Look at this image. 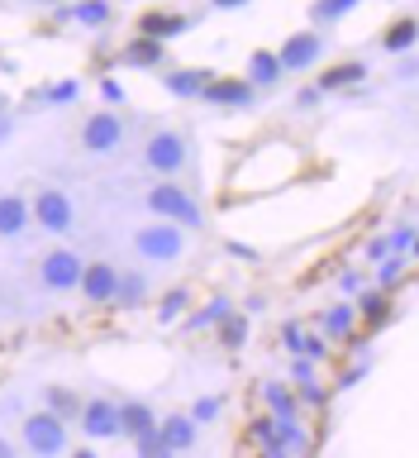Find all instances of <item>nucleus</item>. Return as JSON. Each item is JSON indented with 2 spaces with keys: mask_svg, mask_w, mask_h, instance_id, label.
Here are the masks:
<instances>
[{
  "mask_svg": "<svg viewBox=\"0 0 419 458\" xmlns=\"http://www.w3.org/2000/svg\"><path fill=\"white\" fill-rule=\"evenodd\" d=\"M114 277H120V267L105 263V258H96V263H81V296L91 301V306H110L114 296Z\"/></svg>",
  "mask_w": 419,
  "mask_h": 458,
  "instance_id": "obj_11",
  "label": "nucleus"
},
{
  "mask_svg": "<svg viewBox=\"0 0 419 458\" xmlns=\"http://www.w3.org/2000/svg\"><path fill=\"white\" fill-rule=\"evenodd\" d=\"M243 77H248L253 91H263V86H277L286 77V67H281V57L272 53V48H257L248 53V67H243Z\"/></svg>",
  "mask_w": 419,
  "mask_h": 458,
  "instance_id": "obj_14",
  "label": "nucleus"
},
{
  "mask_svg": "<svg viewBox=\"0 0 419 458\" xmlns=\"http://www.w3.org/2000/svg\"><path fill=\"white\" fill-rule=\"evenodd\" d=\"M124 143V120L114 110H96L91 120L81 124V148L91 153V157H105V153H114Z\"/></svg>",
  "mask_w": 419,
  "mask_h": 458,
  "instance_id": "obj_8",
  "label": "nucleus"
},
{
  "mask_svg": "<svg viewBox=\"0 0 419 458\" xmlns=\"http://www.w3.org/2000/svg\"><path fill=\"white\" fill-rule=\"evenodd\" d=\"M10 454H14V444H10V439H0V458H10Z\"/></svg>",
  "mask_w": 419,
  "mask_h": 458,
  "instance_id": "obj_44",
  "label": "nucleus"
},
{
  "mask_svg": "<svg viewBox=\"0 0 419 458\" xmlns=\"http://www.w3.org/2000/svg\"><path fill=\"white\" fill-rule=\"evenodd\" d=\"M167 57V43L163 38H148V34H138L134 43H124L120 48V63L124 67H157Z\"/></svg>",
  "mask_w": 419,
  "mask_h": 458,
  "instance_id": "obj_16",
  "label": "nucleus"
},
{
  "mask_svg": "<svg viewBox=\"0 0 419 458\" xmlns=\"http://www.w3.org/2000/svg\"><path fill=\"white\" fill-rule=\"evenodd\" d=\"M186 301H191V296H186V286H172V292L157 301V325H172V320H177V315L186 310Z\"/></svg>",
  "mask_w": 419,
  "mask_h": 458,
  "instance_id": "obj_32",
  "label": "nucleus"
},
{
  "mask_svg": "<svg viewBox=\"0 0 419 458\" xmlns=\"http://www.w3.org/2000/svg\"><path fill=\"white\" fill-rule=\"evenodd\" d=\"M191 29V20L186 14H172V10H148L143 14V24H138V34H148V38H177V34H186Z\"/></svg>",
  "mask_w": 419,
  "mask_h": 458,
  "instance_id": "obj_17",
  "label": "nucleus"
},
{
  "mask_svg": "<svg viewBox=\"0 0 419 458\" xmlns=\"http://www.w3.org/2000/svg\"><path fill=\"white\" fill-rule=\"evenodd\" d=\"M386 253H400V258H406L410 249H415V225L410 220H400V225H391V229H386Z\"/></svg>",
  "mask_w": 419,
  "mask_h": 458,
  "instance_id": "obj_29",
  "label": "nucleus"
},
{
  "mask_svg": "<svg viewBox=\"0 0 419 458\" xmlns=\"http://www.w3.org/2000/svg\"><path fill=\"white\" fill-rule=\"evenodd\" d=\"M71 20H77L81 29H100V24H105L110 20V14H114V5H110V0H71Z\"/></svg>",
  "mask_w": 419,
  "mask_h": 458,
  "instance_id": "obj_24",
  "label": "nucleus"
},
{
  "mask_svg": "<svg viewBox=\"0 0 419 458\" xmlns=\"http://www.w3.org/2000/svg\"><path fill=\"white\" fill-rule=\"evenodd\" d=\"M143 163H148L157 177L181 172L186 167V139L177 129H157V134H148V143H143Z\"/></svg>",
  "mask_w": 419,
  "mask_h": 458,
  "instance_id": "obj_7",
  "label": "nucleus"
},
{
  "mask_svg": "<svg viewBox=\"0 0 419 458\" xmlns=\"http://www.w3.org/2000/svg\"><path fill=\"white\" fill-rule=\"evenodd\" d=\"M153 425H157V411L148 401H120V435L138 439V435H148Z\"/></svg>",
  "mask_w": 419,
  "mask_h": 458,
  "instance_id": "obj_18",
  "label": "nucleus"
},
{
  "mask_svg": "<svg viewBox=\"0 0 419 458\" xmlns=\"http://www.w3.org/2000/svg\"><path fill=\"white\" fill-rule=\"evenodd\" d=\"M200 100H210V106H229V110H243V106H253V86H248V77H210L205 91H200Z\"/></svg>",
  "mask_w": 419,
  "mask_h": 458,
  "instance_id": "obj_12",
  "label": "nucleus"
},
{
  "mask_svg": "<svg viewBox=\"0 0 419 458\" xmlns=\"http://www.w3.org/2000/svg\"><path fill=\"white\" fill-rule=\"evenodd\" d=\"M263 401H267L272 415H296V396L286 392L281 382H267V386H263Z\"/></svg>",
  "mask_w": 419,
  "mask_h": 458,
  "instance_id": "obj_30",
  "label": "nucleus"
},
{
  "mask_svg": "<svg viewBox=\"0 0 419 458\" xmlns=\"http://www.w3.org/2000/svg\"><path fill=\"white\" fill-rule=\"evenodd\" d=\"M157 439H163L167 454L196 449V420L191 415H163V420H157Z\"/></svg>",
  "mask_w": 419,
  "mask_h": 458,
  "instance_id": "obj_13",
  "label": "nucleus"
},
{
  "mask_svg": "<svg viewBox=\"0 0 419 458\" xmlns=\"http://www.w3.org/2000/svg\"><path fill=\"white\" fill-rule=\"evenodd\" d=\"M324 339H353L357 335V306L353 301H339V306L324 310Z\"/></svg>",
  "mask_w": 419,
  "mask_h": 458,
  "instance_id": "obj_20",
  "label": "nucleus"
},
{
  "mask_svg": "<svg viewBox=\"0 0 419 458\" xmlns=\"http://www.w3.org/2000/svg\"><path fill=\"white\" fill-rule=\"evenodd\" d=\"M210 5H214V10H243L248 0H210Z\"/></svg>",
  "mask_w": 419,
  "mask_h": 458,
  "instance_id": "obj_43",
  "label": "nucleus"
},
{
  "mask_svg": "<svg viewBox=\"0 0 419 458\" xmlns=\"http://www.w3.org/2000/svg\"><path fill=\"white\" fill-rule=\"evenodd\" d=\"M367 258H372V263H377V258H386V239H381V234L367 239Z\"/></svg>",
  "mask_w": 419,
  "mask_h": 458,
  "instance_id": "obj_41",
  "label": "nucleus"
},
{
  "mask_svg": "<svg viewBox=\"0 0 419 458\" xmlns=\"http://www.w3.org/2000/svg\"><path fill=\"white\" fill-rule=\"evenodd\" d=\"M210 77L214 72H205V67H172L163 77V86H167V96H177V100H196L200 91H205Z\"/></svg>",
  "mask_w": 419,
  "mask_h": 458,
  "instance_id": "obj_15",
  "label": "nucleus"
},
{
  "mask_svg": "<svg viewBox=\"0 0 419 458\" xmlns=\"http://www.w3.org/2000/svg\"><path fill=\"white\" fill-rule=\"evenodd\" d=\"M363 0H310V20L314 24H339L343 14H353Z\"/></svg>",
  "mask_w": 419,
  "mask_h": 458,
  "instance_id": "obj_27",
  "label": "nucleus"
},
{
  "mask_svg": "<svg viewBox=\"0 0 419 458\" xmlns=\"http://www.w3.org/2000/svg\"><path fill=\"white\" fill-rule=\"evenodd\" d=\"M0 139H10V120H0Z\"/></svg>",
  "mask_w": 419,
  "mask_h": 458,
  "instance_id": "obj_45",
  "label": "nucleus"
},
{
  "mask_svg": "<svg viewBox=\"0 0 419 458\" xmlns=\"http://www.w3.org/2000/svg\"><path fill=\"white\" fill-rule=\"evenodd\" d=\"M134 449H138V458H167L163 439H157V425L148 429V435H138V439H134Z\"/></svg>",
  "mask_w": 419,
  "mask_h": 458,
  "instance_id": "obj_35",
  "label": "nucleus"
},
{
  "mask_svg": "<svg viewBox=\"0 0 419 458\" xmlns=\"http://www.w3.org/2000/svg\"><path fill=\"white\" fill-rule=\"evenodd\" d=\"M220 325H224V344H229V349H243V344H248V320H243V315L229 310Z\"/></svg>",
  "mask_w": 419,
  "mask_h": 458,
  "instance_id": "obj_34",
  "label": "nucleus"
},
{
  "mask_svg": "<svg viewBox=\"0 0 419 458\" xmlns=\"http://www.w3.org/2000/svg\"><path fill=\"white\" fill-rule=\"evenodd\" d=\"M363 77H367V63H357V57H353V63H334L320 77V91H343V86H357Z\"/></svg>",
  "mask_w": 419,
  "mask_h": 458,
  "instance_id": "obj_23",
  "label": "nucleus"
},
{
  "mask_svg": "<svg viewBox=\"0 0 419 458\" xmlns=\"http://www.w3.org/2000/svg\"><path fill=\"white\" fill-rule=\"evenodd\" d=\"M77 91H81V86H77V81H53V86H48V91H38V96H43V100H53V106H67V100H71V96H77Z\"/></svg>",
  "mask_w": 419,
  "mask_h": 458,
  "instance_id": "obj_38",
  "label": "nucleus"
},
{
  "mask_svg": "<svg viewBox=\"0 0 419 458\" xmlns=\"http://www.w3.org/2000/svg\"><path fill=\"white\" fill-rule=\"evenodd\" d=\"M186 415H191L196 425H205V420H214V415H220V396H196V406L186 411Z\"/></svg>",
  "mask_w": 419,
  "mask_h": 458,
  "instance_id": "obj_37",
  "label": "nucleus"
},
{
  "mask_svg": "<svg viewBox=\"0 0 419 458\" xmlns=\"http://www.w3.org/2000/svg\"><path fill=\"white\" fill-rule=\"evenodd\" d=\"M320 53H324V38L314 34V29H300V34H291L281 43V67L286 72H310L314 63H320Z\"/></svg>",
  "mask_w": 419,
  "mask_h": 458,
  "instance_id": "obj_10",
  "label": "nucleus"
},
{
  "mask_svg": "<svg viewBox=\"0 0 419 458\" xmlns=\"http://www.w3.org/2000/svg\"><path fill=\"white\" fill-rule=\"evenodd\" d=\"M353 306H357V315H367V325H381L386 315H391V292H357L353 296Z\"/></svg>",
  "mask_w": 419,
  "mask_h": 458,
  "instance_id": "obj_25",
  "label": "nucleus"
},
{
  "mask_svg": "<svg viewBox=\"0 0 419 458\" xmlns=\"http://www.w3.org/2000/svg\"><path fill=\"white\" fill-rule=\"evenodd\" d=\"M77 282H81V253L48 249L38 258V286L43 292H77Z\"/></svg>",
  "mask_w": 419,
  "mask_h": 458,
  "instance_id": "obj_6",
  "label": "nucleus"
},
{
  "mask_svg": "<svg viewBox=\"0 0 419 458\" xmlns=\"http://www.w3.org/2000/svg\"><path fill=\"white\" fill-rule=\"evenodd\" d=\"M253 439H257V449H263L267 458H281V454L306 449V444H310V435L300 429L296 415H267V420H257L253 425Z\"/></svg>",
  "mask_w": 419,
  "mask_h": 458,
  "instance_id": "obj_5",
  "label": "nucleus"
},
{
  "mask_svg": "<svg viewBox=\"0 0 419 458\" xmlns=\"http://www.w3.org/2000/svg\"><path fill=\"white\" fill-rule=\"evenodd\" d=\"M134 253L143 258V263H177V258L186 253V229L181 225H172V220H153V225H143L134 229Z\"/></svg>",
  "mask_w": 419,
  "mask_h": 458,
  "instance_id": "obj_2",
  "label": "nucleus"
},
{
  "mask_svg": "<svg viewBox=\"0 0 419 458\" xmlns=\"http://www.w3.org/2000/svg\"><path fill=\"white\" fill-rule=\"evenodd\" d=\"M324 91H320V86H306V91H300V106H314V100H320Z\"/></svg>",
  "mask_w": 419,
  "mask_h": 458,
  "instance_id": "obj_42",
  "label": "nucleus"
},
{
  "mask_svg": "<svg viewBox=\"0 0 419 458\" xmlns=\"http://www.w3.org/2000/svg\"><path fill=\"white\" fill-rule=\"evenodd\" d=\"M100 100H105V106H124V86L114 77H105V81H100Z\"/></svg>",
  "mask_w": 419,
  "mask_h": 458,
  "instance_id": "obj_40",
  "label": "nucleus"
},
{
  "mask_svg": "<svg viewBox=\"0 0 419 458\" xmlns=\"http://www.w3.org/2000/svg\"><path fill=\"white\" fill-rule=\"evenodd\" d=\"M363 286H367V277H363V272H353V267H343V272H339V292L348 296V301H353L357 292H363Z\"/></svg>",
  "mask_w": 419,
  "mask_h": 458,
  "instance_id": "obj_39",
  "label": "nucleus"
},
{
  "mask_svg": "<svg viewBox=\"0 0 419 458\" xmlns=\"http://www.w3.org/2000/svg\"><path fill=\"white\" fill-rule=\"evenodd\" d=\"M24 229H29V200L5 191L0 196V239H20Z\"/></svg>",
  "mask_w": 419,
  "mask_h": 458,
  "instance_id": "obj_19",
  "label": "nucleus"
},
{
  "mask_svg": "<svg viewBox=\"0 0 419 458\" xmlns=\"http://www.w3.org/2000/svg\"><path fill=\"white\" fill-rule=\"evenodd\" d=\"M20 444L29 454H38V458H53V454H63L67 449V425H63V415L57 411H34V415H24L20 420Z\"/></svg>",
  "mask_w": 419,
  "mask_h": 458,
  "instance_id": "obj_3",
  "label": "nucleus"
},
{
  "mask_svg": "<svg viewBox=\"0 0 419 458\" xmlns=\"http://www.w3.org/2000/svg\"><path fill=\"white\" fill-rule=\"evenodd\" d=\"M415 34H419V29H415V20H396V24H386L381 29V48L386 53H410L415 48Z\"/></svg>",
  "mask_w": 419,
  "mask_h": 458,
  "instance_id": "obj_26",
  "label": "nucleus"
},
{
  "mask_svg": "<svg viewBox=\"0 0 419 458\" xmlns=\"http://www.w3.org/2000/svg\"><path fill=\"white\" fill-rule=\"evenodd\" d=\"M143 206L153 210V220H172V225H181V229H200V225H205L196 196L186 191V186H177V182H157L153 191L143 196Z\"/></svg>",
  "mask_w": 419,
  "mask_h": 458,
  "instance_id": "obj_1",
  "label": "nucleus"
},
{
  "mask_svg": "<svg viewBox=\"0 0 419 458\" xmlns=\"http://www.w3.org/2000/svg\"><path fill=\"white\" fill-rule=\"evenodd\" d=\"M43 406H48V411H57V415H67V411H77V406H81V401H77V396H71V392H63V386H53V392H48V396H43Z\"/></svg>",
  "mask_w": 419,
  "mask_h": 458,
  "instance_id": "obj_36",
  "label": "nucleus"
},
{
  "mask_svg": "<svg viewBox=\"0 0 419 458\" xmlns=\"http://www.w3.org/2000/svg\"><path fill=\"white\" fill-rule=\"evenodd\" d=\"M296 401H300V406H310V411H324L329 392H324L320 377H306V382H296Z\"/></svg>",
  "mask_w": 419,
  "mask_h": 458,
  "instance_id": "obj_33",
  "label": "nucleus"
},
{
  "mask_svg": "<svg viewBox=\"0 0 419 458\" xmlns=\"http://www.w3.org/2000/svg\"><path fill=\"white\" fill-rule=\"evenodd\" d=\"M281 339H286V349L291 353H300V358H314V363H320V358L329 353V344H324V335H306V329H300L296 320L281 329Z\"/></svg>",
  "mask_w": 419,
  "mask_h": 458,
  "instance_id": "obj_21",
  "label": "nucleus"
},
{
  "mask_svg": "<svg viewBox=\"0 0 419 458\" xmlns=\"http://www.w3.org/2000/svg\"><path fill=\"white\" fill-rule=\"evenodd\" d=\"M377 286H381V292H391V286L400 282V277H406V258H400V253H386V258H377Z\"/></svg>",
  "mask_w": 419,
  "mask_h": 458,
  "instance_id": "obj_31",
  "label": "nucleus"
},
{
  "mask_svg": "<svg viewBox=\"0 0 419 458\" xmlns=\"http://www.w3.org/2000/svg\"><path fill=\"white\" fill-rule=\"evenodd\" d=\"M29 220H34L43 234H71V225H77V206H71L67 191H57V186H43V191L29 200Z\"/></svg>",
  "mask_w": 419,
  "mask_h": 458,
  "instance_id": "obj_4",
  "label": "nucleus"
},
{
  "mask_svg": "<svg viewBox=\"0 0 419 458\" xmlns=\"http://www.w3.org/2000/svg\"><path fill=\"white\" fill-rule=\"evenodd\" d=\"M143 296H148V277H143V272H120V277H114V296L110 301H120L124 310L143 306Z\"/></svg>",
  "mask_w": 419,
  "mask_h": 458,
  "instance_id": "obj_22",
  "label": "nucleus"
},
{
  "mask_svg": "<svg viewBox=\"0 0 419 458\" xmlns=\"http://www.w3.org/2000/svg\"><path fill=\"white\" fill-rule=\"evenodd\" d=\"M229 310H234V301H229V296H214L205 310H191V320H186V325H191V329H214Z\"/></svg>",
  "mask_w": 419,
  "mask_h": 458,
  "instance_id": "obj_28",
  "label": "nucleus"
},
{
  "mask_svg": "<svg viewBox=\"0 0 419 458\" xmlns=\"http://www.w3.org/2000/svg\"><path fill=\"white\" fill-rule=\"evenodd\" d=\"M77 420H81V435L86 439H114L120 435V406L110 396H91L77 406Z\"/></svg>",
  "mask_w": 419,
  "mask_h": 458,
  "instance_id": "obj_9",
  "label": "nucleus"
}]
</instances>
